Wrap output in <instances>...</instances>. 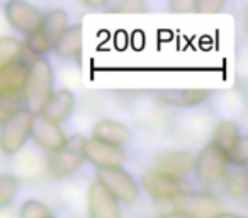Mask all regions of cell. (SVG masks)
<instances>
[{"instance_id": "1", "label": "cell", "mask_w": 248, "mask_h": 218, "mask_svg": "<svg viewBox=\"0 0 248 218\" xmlns=\"http://www.w3.org/2000/svg\"><path fill=\"white\" fill-rule=\"evenodd\" d=\"M55 87V73L49 60L36 58L29 65V73L26 85L22 89L24 96V107L31 115H39L43 111L45 104L48 102L49 96L53 94Z\"/></svg>"}, {"instance_id": "2", "label": "cell", "mask_w": 248, "mask_h": 218, "mask_svg": "<svg viewBox=\"0 0 248 218\" xmlns=\"http://www.w3.org/2000/svg\"><path fill=\"white\" fill-rule=\"evenodd\" d=\"M68 28V14L63 9H53L43 16L39 26L26 38V48L36 58H45L49 51H53L56 41L63 31Z\"/></svg>"}, {"instance_id": "3", "label": "cell", "mask_w": 248, "mask_h": 218, "mask_svg": "<svg viewBox=\"0 0 248 218\" xmlns=\"http://www.w3.org/2000/svg\"><path fill=\"white\" fill-rule=\"evenodd\" d=\"M83 147H85V136H66L63 145L60 149L53 150L48 157L46 170H48L49 177H53L55 181H62L75 174L82 167V164L85 162Z\"/></svg>"}, {"instance_id": "4", "label": "cell", "mask_w": 248, "mask_h": 218, "mask_svg": "<svg viewBox=\"0 0 248 218\" xmlns=\"http://www.w3.org/2000/svg\"><path fill=\"white\" fill-rule=\"evenodd\" d=\"M97 183L117 201V203H133L140 194V184L129 170L123 167H107L95 170Z\"/></svg>"}, {"instance_id": "5", "label": "cell", "mask_w": 248, "mask_h": 218, "mask_svg": "<svg viewBox=\"0 0 248 218\" xmlns=\"http://www.w3.org/2000/svg\"><path fill=\"white\" fill-rule=\"evenodd\" d=\"M226 166V155L213 142H209L207 145L202 147V150L197 153V157H194L192 172L194 177H196V183L204 191L211 189L221 181V176H223Z\"/></svg>"}, {"instance_id": "6", "label": "cell", "mask_w": 248, "mask_h": 218, "mask_svg": "<svg viewBox=\"0 0 248 218\" xmlns=\"http://www.w3.org/2000/svg\"><path fill=\"white\" fill-rule=\"evenodd\" d=\"M143 191L148 196H152L153 200L160 201H175L177 198H180L182 194H186L187 191L192 189L190 183L182 177H173L167 176V174L156 172V170H146L140 179Z\"/></svg>"}, {"instance_id": "7", "label": "cell", "mask_w": 248, "mask_h": 218, "mask_svg": "<svg viewBox=\"0 0 248 218\" xmlns=\"http://www.w3.org/2000/svg\"><path fill=\"white\" fill-rule=\"evenodd\" d=\"M32 118L34 115H31L24 107L7 123L0 126V150L5 155L17 153L24 147V143L31 138Z\"/></svg>"}, {"instance_id": "8", "label": "cell", "mask_w": 248, "mask_h": 218, "mask_svg": "<svg viewBox=\"0 0 248 218\" xmlns=\"http://www.w3.org/2000/svg\"><path fill=\"white\" fill-rule=\"evenodd\" d=\"M175 210L189 215L192 218H214L223 213V203L216 194L209 191H187L173 201Z\"/></svg>"}, {"instance_id": "9", "label": "cell", "mask_w": 248, "mask_h": 218, "mask_svg": "<svg viewBox=\"0 0 248 218\" xmlns=\"http://www.w3.org/2000/svg\"><path fill=\"white\" fill-rule=\"evenodd\" d=\"M5 17H7L9 24L16 29V31L22 33V34L29 36L39 22L43 21V12L36 7L34 4H29L24 0H11L4 5Z\"/></svg>"}, {"instance_id": "10", "label": "cell", "mask_w": 248, "mask_h": 218, "mask_svg": "<svg viewBox=\"0 0 248 218\" xmlns=\"http://www.w3.org/2000/svg\"><path fill=\"white\" fill-rule=\"evenodd\" d=\"M85 160H89L97 169H107V167H121L128 155L123 147L110 145V143L100 142L95 138H85V147H83Z\"/></svg>"}, {"instance_id": "11", "label": "cell", "mask_w": 248, "mask_h": 218, "mask_svg": "<svg viewBox=\"0 0 248 218\" xmlns=\"http://www.w3.org/2000/svg\"><path fill=\"white\" fill-rule=\"evenodd\" d=\"M152 170L186 179V176H189L194 170V155L190 152H187V150L165 152L153 160Z\"/></svg>"}, {"instance_id": "12", "label": "cell", "mask_w": 248, "mask_h": 218, "mask_svg": "<svg viewBox=\"0 0 248 218\" xmlns=\"http://www.w3.org/2000/svg\"><path fill=\"white\" fill-rule=\"evenodd\" d=\"M31 138L34 140L39 147L53 152V150L60 149V147L63 145L66 136L58 123L49 121V119L45 118L43 115H34V118H32V126H31Z\"/></svg>"}, {"instance_id": "13", "label": "cell", "mask_w": 248, "mask_h": 218, "mask_svg": "<svg viewBox=\"0 0 248 218\" xmlns=\"http://www.w3.org/2000/svg\"><path fill=\"white\" fill-rule=\"evenodd\" d=\"M90 218H121V206L99 183H92L87 196Z\"/></svg>"}, {"instance_id": "14", "label": "cell", "mask_w": 248, "mask_h": 218, "mask_svg": "<svg viewBox=\"0 0 248 218\" xmlns=\"http://www.w3.org/2000/svg\"><path fill=\"white\" fill-rule=\"evenodd\" d=\"M73 107H75V96H73L72 90L58 89V90H53L48 102L45 104V107H43V111L39 115H43L49 121L60 125V123L65 121L72 115Z\"/></svg>"}, {"instance_id": "15", "label": "cell", "mask_w": 248, "mask_h": 218, "mask_svg": "<svg viewBox=\"0 0 248 218\" xmlns=\"http://www.w3.org/2000/svg\"><path fill=\"white\" fill-rule=\"evenodd\" d=\"M29 65L22 60L5 65L0 68V96H7V94L22 92L28 80Z\"/></svg>"}, {"instance_id": "16", "label": "cell", "mask_w": 248, "mask_h": 218, "mask_svg": "<svg viewBox=\"0 0 248 218\" xmlns=\"http://www.w3.org/2000/svg\"><path fill=\"white\" fill-rule=\"evenodd\" d=\"M82 46H83V29L82 24H73L63 31V34L60 36V39L56 41L55 55L58 58L63 60H72L78 58L82 55Z\"/></svg>"}, {"instance_id": "17", "label": "cell", "mask_w": 248, "mask_h": 218, "mask_svg": "<svg viewBox=\"0 0 248 218\" xmlns=\"http://www.w3.org/2000/svg\"><path fill=\"white\" fill-rule=\"evenodd\" d=\"M211 90L207 89H169L160 92V99L163 102L175 107H192L207 101Z\"/></svg>"}, {"instance_id": "18", "label": "cell", "mask_w": 248, "mask_h": 218, "mask_svg": "<svg viewBox=\"0 0 248 218\" xmlns=\"http://www.w3.org/2000/svg\"><path fill=\"white\" fill-rule=\"evenodd\" d=\"M131 133L123 123L116 121V119H100L93 126V136L92 138L100 140V142L110 143V145L123 147L128 142Z\"/></svg>"}, {"instance_id": "19", "label": "cell", "mask_w": 248, "mask_h": 218, "mask_svg": "<svg viewBox=\"0 0 248 218\" xmlns=\"http://www.w3.org/2000/svg\"><path fill=\"white\" fill-rule=\"evenodd\" d=\"M226 191L234 198H245L248 193V174L247 167H238V166H230L228 164L224 169L223 176H221Z\"/></svg>"}, {"instance_id": "20", "label": "cell", "mask_w": 248, "mask_h": 218, "mask_svg": "<svg viewBox=\"0 0 248 218\" xmlns=\"http://www.w3.org/2000/svg\"><path fill=\"white\" fill-rule=\"evenodd\" d=\"M240 136H241V132H240V128H238V125L234 121L228 119V121H221L219 125L216 126L214 135H213V143L226 155V153L236 145Z\"/></svg>"}, {"instance_id": "21", "label": "cell", "mask_w": 248, "mask_h": 218, "mask_svg": "<svg viewBox=\"0 0 248 218\" xmlns=\"http://www.w3.org/2000/svg\"><path fill=\"white\" fill-rule=\"evenodd\" d=\"M19 179L14 174L0 172V210L11 206L19 194Z\"/></svg>"}, {"instance_id": "22", "label": "cell", "mask_w": 248, "mask_h": 218, "mask_svg": "<svg viewBox=\"0 0 248 218\" xmlns=\"http://www.w3.org/2000/svg\"><path fill=\"white\" fill-rule=\"evenodd\" d=\"M21 109H24V96H22V92L0 96V126L7 123L12 116L17 115Z\"/></svg>"}, {"instance_id": "23", "label": "cell", "mask_w": 248, "mask_h": 218, "mask_svg": "<svg viewBox=\"0 0 248 218\" xmlns=\"http://www.w3.org/2000/svg\"><path fill=\"white\" fill-rule=\"evenodd\" d=\"M22 51V43L12 36H2L0 38V68L19 60Z\"/></svg>"}, {"instance_id": "24", "label": "cell", "mask_w": 248, "mask_h": 218, "mask_svg": "<svg viewBox=\"0 0 248 218\" xmlns=\"http://www.w3.org/2000/svg\"><path fill=\"white\" fill-rule=\"evenodd\" d=\"M145 9L146 7L141 0H112L107 2L104 11L109 14H140Z\"/></svg>"}, {"instance_id": "25", "label": "cell", "mask_w": 248, "mask_h": 218, "mask_svg": "<svg viewBox=\"0 0 248 218\" xmlns=\"http://www.w3.org/2000/svg\"><path fill=\"white\" fill-rule=\"evenodd\" d=\"M226 160L230 166L247 167V162H248V136L247 135L240 136L236 145L226 153Z\"/></svg>"}, {"instance_id": "26", "label": "cell", "mask_w": 248, "mask_h": 218, "mask_svg": "<svg viewBox=\"0 0 248 218\" xmlns=\"http://www.w3.org/2000/svg\"><path fill=\"white\" fill-rule=\"evenodd\" d=\"M48 215V208L38 200H26L19 210V218H46Z\"/></svg>"}, {"instance_id": "27", "label": "cell", "mask_w": 248, "mask_h": 218, "mask_svg": "<svg viewBox=\"0 0 248 218\" xmlns=\"http://www.w3.org/2000/svg\"><path fill=\"white\" fill-rule=\"evenodd\" d=\"M224 7V0H196L194 12L196 14H217Z\"/></svg>"}, {"instance_id": "28", "label": "cell", "mask_w": 248, "mask_h": 218, "mask_svg": "<svg viewBox=\"0 0 248 218\" xmlns=\"http://www.w3.org/2000/svg\"><path fill=\"white\" fill-rule=\"evenodd\" d=\"M194 4L196 0H170L167 7L175 14H189V12H194Z\"/></svg>"}, {"instance_id": "29", "label": "cell", "mask_w": 248, "mask_h": 218, "mask_svg": "<svg viewBox=\"0 0 248 218\" xmlns=\"http://www.w3.org/2000/svg\"><path fill=\"white\" fill-rule=\"evenodd\" d=\"M155 218H192V217H189V215L182 213V211H179V210H172V211H167V213L158 215V217H155Z\"/></svg>"}, {"instance_id": "30", "label": "cell", "mask_w": 248, "mask_h": 218, "mask_svg": "<svg viewBox=\"0 0 248 218\" xmlns=\"http://www.w3.org/2000/svg\"><path fill=\"white\" fill-rule=\"evenodd\" d=\"M106 4H107V0H83V5L93 7V9H104Z\"/></svg>"}, {"instance_id": "31", "label": "cell", "mask_w": 248, "mask_h": 218, "mask_svg": "<svg viewBox=\"0 0 248 218\" xmlns=\"http://www.w3.org/2000/svg\"><path fill=\"white\" fill-rule=\"evenodd\" d=\"M214 218H245L243 215H238V213H230V211H223V213H219L217 217Z\"/></svg>"}, {"instance_id": "32", "label": "cell", "mask_w": 248, "mask_h": 218, "mask_svg": "<svg viewBox=\"0 0 248 218\" xmlns=\"http://www.w3.org/2000/svg\"><path fill=\"white\" fill-rule=\"evenodd\" d=\"M46 218H55V217H53V215H48V217H46Z\"/></svg>"}]
</instances>
